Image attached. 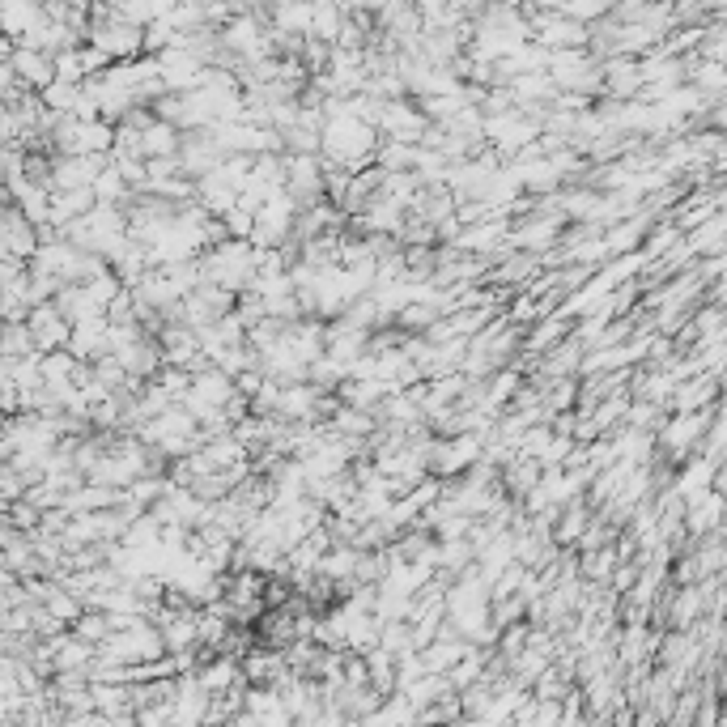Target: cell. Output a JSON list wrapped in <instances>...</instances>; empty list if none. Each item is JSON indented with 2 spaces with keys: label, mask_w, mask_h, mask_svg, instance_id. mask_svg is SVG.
Instances as JSON below:
<instances>
[{
  "label": "cell",
  "mask_w": 727,
  "mask_h": 727,
  "mask_svg": "<svg viewBox=\"0 0 727 727\" xmlns=\"http://www.w3.org/2000/svg\"><path fill=\"white\" fill-rule=\"evenodd\" d=\"M30 341H39L47 349H56L60 341H69V324H64V315L56 307H39L35 315H30Z\"/></svg>",
  "instance_id": "6da1fadb"
},
{
  "label": "cell",
  "mask_w": 727,
  "mask_h": 727,
  "mask_svg": "<svg viewBox=\"0 0 727 727\" xmlns=\"http://www.w3.org/2000/svg\"><path fill=\"white\" fill-rule=\"evenodd\" d=\"M9 69H13V77L30 81V86H47L52 81V56H43L39 47H18Z\"/></svg>",
  "instance_id": "7a4b0ae2"
}]
</instances>
